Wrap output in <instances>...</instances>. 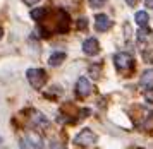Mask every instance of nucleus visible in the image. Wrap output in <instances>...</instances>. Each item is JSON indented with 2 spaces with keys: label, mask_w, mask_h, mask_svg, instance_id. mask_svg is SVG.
Here are the masks:
<instances>
[{
  "label": "nucleus",
  "mask_w": 153,
  "mask_h": 149,
  "mask_svg": "<svg viewBox=\"0 0 153 149\" xmlns=\"http://www.w3.org/2000/svg\"><path fill=\"white\" fill-rule=\"evenodd\" d=\"M26 77H28L29 84H31L35 89H42V86L47 82V72H45L43 69H36V67L28 69Z\"/></svg>",
  "instance_id": "f257e3e1"
},
{
  "label": "nucleus",
  "mask_w": 153,
  "mask_h": 149,
  "mask_svg": "<svg viewBox=\"0 0 153 149\" xmlns=\"http://www.w3.org/2000/svg\"><path fill=\"white\" fill-rule=\"evenodd\" d=\"M97 142V136L95 132L90 129H83L76 137H74V144L76 146H83V148H90L93 144Z\"/></svg>",
  "instance_id": "f03ea898"
},
{
  "label": "nucleus",
  "mask_w": 153,
  "mask_h": 149,
  "mask_svg": "<svg viewBox=\"0 0 153 149\" xmlns=\"http://www.w3.org/2000/svg\"><path fill=\"white\" fill-rule=\"evenodd\" d=\"M114 63H115V67H117L120 72H126V70H129V69L134 67V60H132V57L129 53L114 55Z\"/></svg>",
  "instance_id": "7ed1b4c3"
},
{
  "label": "nucleus",
  "mask_w": 153,
  "mask_h": 149,
  "mask_svg": "<svg viewBox=\"0 0 153 149\" xmlns=\"http://www.w3.org/2000/svg\"><path fill=\"white\" fill-rule=\"evenodd\" d=\"M90 93H91V82L86 77H79L76 82V94L79 98H86V96H90Z\"/></svg>",
  "instance_id": "20e7f679"
},
{
  "label": "nucleus",
  "mask_w": 153,
  "mask_h": 149,
  "mask_svg": "<svg viewBox=\"0 0 153 149\" xmlns=\"http://www.w3.org/2000/svg\"><path fill=\"white\" fill-rule=\"evenodd\" d=\"M95 27H97L98 31H107V29H110L112 27L110 17H108L107 14H97V17H95Z\"/></svg>",
  "instance_id": "39448f33"
},
{
  "label": "nucleus",
  "mask_w": 153,
  "mask_h": 149,
  "mask_svg": "<svg viewBox=\"0 0 153 149\" xmlns=\"http://www.w3.org/2000/svg\"><path fill=\"white\" fill-rule=\"evenodd\" d=\"M83 52L86 55H97L100 52V43H98L97 38H88V40L83 43Z\"/></svg>",
  "instance_id": "423d86ee"
},
{
  "label": "nucleus",
  "mask_w": 153,
  "mask_h": 149,
  "mask_svg": "<svg viewBox=\"0 0 153 149\" xmlns=\"http://www.w3.org/2000/svg\"><path fill=\"white\" fill-rule=\"evenodd\" d=\"M42 146H43L42 137L33 136V134H29V136L21 139V148H42Z\"/></svg>",
  "instance_id": "0eeeda50"
},
{
  "label": "nucleus",
  "mask_w": 153,
  "mask_h": 149,
  "mask_svg": "<svg viewBox=\"0 0 153 149\" xmlns=\"http://www.w3.org/2000/svg\"><path fill=\"white\" fill-rule=\"evenodd\" d=\"M31 123L35 125L36 129H47V127H48L47 117L42 115L40 111H33V113H31Z\"/></svg>",
  "instance_id": "6e6552de"
},
{
  "label": "nucleus",
  "mask_w": 153,
  "mask_h": 149,
  "mask_svg": "<svg viewBox=\"0 0 153 149\" xmlns=\"http://www.w3.org/2000/svg\"><path fill=\"white\" fill-rule=\"evenodd\" d=\"M138 41L141 43V45L153 41V33L148 29V27H141V29L138 31Z\"/></svg>",
  "instance_id": "1a4fd4ad"
},
{
  "label": "nucleus",
  "mask_w": 153,
  "mask_h": 149,
  "mask_svg": "<svg viewBox=\"0 0 153 149\" xmlns=\"http://www.w3.org/2000/svg\"><path fill=\"white\" fill-rule=\"evenodd\" d=\"M64 60H65V53H64V52H53L48 58V65L57 67V65H60Z\"/></svg>",
  "instance_id": "9d476101"
},
{
  "label": "nucleus",
  "mask_w": 153,
  "mask_h": 149,
  "mask_svg": "<svg viewBox=\"0 0 153 149\" xmlns=\"http://www.w3.org/2000/svg\"><path fill=\"white\" fill-rule=\"evenodd\" d=\"M57 27H59L60 33H65V31L69 29V15L65 12L59 14V24H57Z\"/></svg>",
  "instance_id": "9b49d317"
},
{
  "label": "nucleus",
  "mask_w": 153,
  "mask_h": 149,
  "mask_svg": "<svg viewBox=\"0 0 153 149\" xmlns=\"http://www.w3.org/2000/svg\"><path fill=\"white\" fill-rule=\"evenodd\" d=\"M136 22H138L139 26H146L148 24V21H150V15L145 12V10H139V12H136Z\"/></svg>",
  "instance_id": "f8f14e48"
},
{
  "label": "nucleus",
  "mask_w": 153,
  "mask_h": 149,
  "mask_svg": "<svg viewBox=\"0 0 153 149\" xmlns=\"http://www.w3.org/2000/svg\"><path fill=\"white\" fill-rule=\"evenodd\" d=\"M153 84V70H146L141 77V86H152Z\"/></svg>",
  "instance_id": "ddd939ff"
},
{
  "label": "nucleus",
  "mask_w": 153,
  "mask_h": 149,
  "mask_svg": "<svg viewBox=\"0 0 153 149\" xmlns=\"http://www.w3.org/2000/svg\"><path fill=\"white\" fill-rule=\"evenodd\" d=\"M45 12H47L45 9H35V10L31 12V17L35 21H42L43 17H45Z\"/></svg>",
  "instance_id": "4468645a"
},
{
  "label": "nucleus",
  "mask_w": 153,
  "mask_h": 149,
  "mask_svg": "<svg viewBox=\"0 0 153 149\" xmlns=\"http://www.w3.org/2000/svg\"><path fill=\"white\" fill-rule=\"evenodd\" d=\"M88 4H90L93 9H98V7H102L105 4V0H88Z\"/></svg>",
  "instance_id": "2eb2a0df"
},
{
  "label": "nucleus",
  "mask_w": 153,
  "mask_h": 149,
  "mask_svg": "<svg viewBox=\"0 0 153 149\" xmlns=\"http://www.w3.org/2000/svg\"><path fill=\"white\" fill-rule=\"evenodd\" d=\"M145 100L148 103H153V88H148L145 93Z\"/></svg>",
  "instance_id": "dca6fc26"
},
{
  "label": "nucleus",
  "mask_w": 153,
  "mask_h": 149,
  "mask_svg": "<svg viewBox=\"0 0 153 149\" xmlns=\"http://www.w3.org/2000/svg\"><path fill=\"white\" fill-rule=\"evenodd\" d=\"M98 69H100V63H95V65H91L90 67V70H91V75L97 79L98 75H100V72H98Z\"/></svg>",
  "instance_id": "f3484780"
},
{
  "label": "nucleus",
  "mask_w": 153,
  "mask_h": 149,
  "mask_svg": "<svg viewBox=\"0 0 153 149\" xmlns=\"http://www.w3.org/2000/svg\"><path fill=\"white\" fill-rule=\"evenodd\" d=\"M77 24H79V29H84V27H86V21H84V19H81L79 22H77Z\"/></svg>",
  "instance_id": "a211bd4d"
},
{
  "label": "nucleus",
  "mask_w": 153,
  "mask_h": 149,
  "mask_svg": "<svg viewBox=\"0 0 153 149\" xmlns=\"http://www.w3.org/2000/svg\"><path fill=\"white\" fill-rule=\"evenodd\" d=\"M145 5L148 9H153V0H145Z\"/></svg>",
  "instance_id": "6ab92c4d"
},
{
  "label": "nucleus",
  "mask_w": 153,
  "mask_h": 149,
  "mask_svg": "<svg viewBox=\"0 0 153 149\" xmlns=\"http://www.w3.org/2000/svg\"><path fill=\"white\" fill-rule=\"evenodd\" d=\"M126 4H127V5H131V7H134L136 4H138V0H126Z\"/></svg>",
  "instance_id": "aec40b11"
},
{
  "label": "nucleus",
  "mask_w": 153,
  "mask_h": 149,
  "mask_svg": "<svg viewBox=\"0 0 153 149\" xmlns=\"http://www.w3.org/2000/svg\"><path fill=\"white\" fill-rule=\"evenodd\" d=\"M24 4H28V5H33V4H36V2H40V0H22Z\"/></svg>",
  "instance_id": "412c9836"
},
{
  "label": "nucleus",
  "mask_w": 153,
  "mask_h": 149,
  "mask_svg": "<svg viewBox=\"0 0 153 149\" xmlns=\"http://www.w3.org/2000/svg\"><path fill=\"white\" fill-rule=\"evenodd\" d=\"M2 34H4V31H2V27H0V38H2Z\"/></svg>",
  "instance_id": "4be33fe9"
},
{
  "label": "nucleus",
  "mask_w": 153,
  "mask_h": 149,
  "mask_svg": "<svg viewBox=\"0 0 153 149\" xmlns=\"http://www.w3.org/2000/svg\"><path fill=\"white\" fill-rule=\"evenodd\" d=\"M0 142H2V137H0Z\"/></svg>",
  "instance_id": "5701e85b"
}]
</instances>
